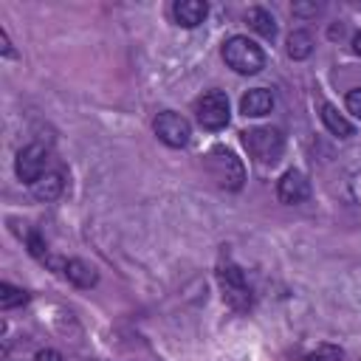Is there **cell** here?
Listing matches in <instances>:
<instances>
[{"instance_id": "5b68a950", "label": "cell", "mask_w": 361, "mask_h": 361, "mask_svg": "<svg viewBox=\"0 0 361 361\" xmlns=\"http://www.w3.org/2000/svg\"><path fill=\"white\" fill-rule=\"evenodd\" d=\"M195 113H197V121L203 130H223L228 124V96L223 90H206L197 104H195Z\"/></svg>"}, {"instance_id": "5bb4252c", "label": "cell", "mask_w": 361, "mask_h": 361, "mask_svg": "<svg viewBox=\"0 0 361 361\" xmlns=\"http://www.w3.org/2000/svg\"><path fill=\"white\" fill-rule=\"evenodd\" d=\"M65 276L76 285V288H93L96 285V271L85 262V259H68L65 262Z\"/></svg>"}, {"instance_id": "30bf717a", "label": "cell", "mask_w": 361, "mask_h": 361, "mask_svg": "<svg viewBox=\"0 0 361 361\" xmlns=\"http://www.w3.org/2000/svg\"><path fill=\"white\" fill-rule=\"evenodd\" d=\"M172 14H175L178 25H183V28H195V25H200V23L206 20L209 6H206L203 0H178V3L172 6Z\"/></svg>"}, {"instance_id": "ac0fdd59", "label": "cell", "mask_w": 361, "mask_h": 361, "mask_svg": "<svg viewBox=\"0 0 361 361\" xmlns=\"http://www.w3.org/2000/svg\"><path fill=\"white\" fill-rule=\"evenodd\" d=\"M344 104H347V110H350L355 118H361V87H353V90L347 93Z\"/></svg>"}, {"instance_id": "7a4b0ae2", "label": "cell", "mask_w": 361, "mask_h": 361, "mask_svg": "<svg viewBox=\"0 0 361 361\" xmlns=\"http://www.w3.org/2000/svg\"><path fill=\"white\" fill-rule=\"evenodd\" d=\"M206 166H209V175L217 180V186H223L228 192L243 189L245 166L228 147H212L209 155H206Z\"/></svg>"}, {"instance_id": "9a60e30c", "label": "cell", "mask_w": 361, "mask_h": 361, "mask_svg": "<svg viewBox=\"0 0 361 361\" xmlns=\"http://www.w3.org/2000/svg\"><path fill=\"white\" fill-rule=\"evenodd\" d=\"M310 54H313V37H310V31H305V28L290 31V37H288V56L290 59H307Z\"/></svg>"}, {"instance_id": "e0dca14e", "label": "cell", "mask_w": 361, "mask_h": 361, "mask_svg": "<svg viewBox=\"0 0 361 361\" xmlns=\"http://www.w3.org/2000/svg\"><path fill=\"white\" fill-rule=\"evenodd\" d=\"M25 240H28V251H31L37 259H42V262H45V259H48V245H45V240L39 237V231H28V237H25Z\"/></svg>"}, {"instance_id": "2e32d148", "label": "cell", "mask_w": 361, "mask_h": 361, "mask_svg": "<svg viewBox=\"0 0 361 361\" xmlns=\"http://www.w3.org/2000/svg\"><path fill=\"white\" fill-rule=\"evenodd\" d=\"M28 302V293L23 288H14L11 282H0V307L3 310H11V307H20Z\"/></svg>"}, {"instance_id": "9c48e42d", "label": "cell", "mask_w": 361, "mask_h": 361, "mask_svg": "<svg viewBox=\"0 0 361 361\" xmlns=\"http://www.w3.org/2000/svg\"><path fill=\"white\" fill-rule=\"evenodd\" d=\"M274 110V93L268 87H254L240 99V113L245 118H259Z\"/></svg>"}, {"instance_id": "8992f818", "label": "cell", "mask_w": 361, "mask_h": 361, "mask_svg": "<svg viewBox=\"0 0 361 361\" xmlns=\"http://www.w3.org/2000/svg\"><path fill=\"white\" fill-rule=\"evenodd\" d=\"M48 158H51V152H48V147H42V144H28V147H23V149L17 152V158H14V172H17V178L31 186L34 180H39V178L48 172Z\"/></svg>"}, {"instance_id": "4fadbf2b", "label": "cell", "mask_w": 361, "mask_h": 361, "mask_svg": "<svg viewBox=\"0 0 361 361\" xmlns=\"http://www.w3.org/2000/svg\"><path fill=\"white\" fill-rule=\"evenodd\" d=\"M319 116H322L324 127H327L333 135H338V138H350V135H355V127H353V124H350V121H347L330 102L322 104V113H319Z\"/></svg>"}, {"instance_id": "6da1fadb", "label": "cell", "mask_w": 361, "mask_h": 361, "mask_svg": "<svg viewBox=\"0 0 361 361\" xmlns=\"http://www.w3.org/2000/svg\"><path fill=\"white\" fill-rule=\"evenodd\" d=\"M223 59L234 73H243V76L259 73L265 68V51L243 34H234L223 42Z\"/></svg>"}, {"instance_id": "52a82bcc", "label": "cell", "mask_w": 361, "mask_h": 361, "mask_svg": "<svg viewBox=\"0 0 361 361\" xmlns=\"http://www.w3.org/2000/svg\"><path fill=\"white\" fill-rule=\"evenodd\" d=\"M152 130H155V135H158L166 147H175V149L186 147L189 138H192V127H189V121H186L183 116L172 113V110L158 113L155 121H152Z\"/></svg>"}, {"instance_id": "44dd1931", "label": "cell", "mask_w": 361, "mask_h": 361, "mask_svg": "<svg viewBox=\"0 0 361 361\" xmlns=\"http://www.w3.org/2000/svg\"><path fill=\"white\" fill-rule=\"evenodd\" d=\"M0 42H3V56H17L11 42H8V37H6V31H0Z\"/></svg>"}, {"instance_id": "ffe728a7", "label": "cell", "mask_w": 361, "mask_h": 361, "mask_svg": "<svg viewBox=\"0 0 361 361\" xmlns=\"http://www.w3.org/2000/svg\"><path fill=\"white\" fill-rule=\"evenodd\" d=\"M316 11H319V6H316V3H310V6H302V3H299V6H293V14H316Z\"/></svg>"}, {"instance_id": "277c9868", "label": "cell", "mask_w": 361, "mask_h": 361, "mask_svg": "<svg viewBox=\"0 0 361 361\" xmlns=\"http://www.w3.org/2000/svg\"><path fill=\"white\" fill-rule=\"evenodd\" d=\"M217 282H220L223 299H226L234 310H248V307H251V288H248V282H245V274H243L234 262L220 265Z\"/></svg>"}, {"instance_id": "d6986e66", "label": "cell", "mask_w": 361, "mask_h": 361, "mask_svg": "<svg viewBox=\"0 0 361 361\" xmlns=\"http://www.w3.org/2000/svg\"><path fill=\"white\" fill-rule=\"evenodd\" d=\"M34 361H62V355H59L56 350H39V353L34 355Z\"/></svg>"}, {"instance_id": "7402d4cb", "label": "cell", "mask_w": 361, "mask_h": 361, "mask_svg": "<svg viewBox=\"0 0 361 361\" xmlns=\"http://www.w3.org/2000/svg\"><path fill=\"white\" fill-rule=\"evenodd\" d=\"M353 51L361 56V31H355V34H353Z\"/></svg>"}, {"instance_id": "3957f363", "label": "cell", "mask_w": 361, "mask_h": 361, "mask_svg": "<svg viewBox=\"0 0 361 361\" xmlns=\"http://www.w3.org/2000/svg\"><path fill=\"white\" fill-rule=\"evenodd\" d=\"M243 135V147L248 149V155L259 164H276L282 158L285 149V138L276 127H251Z\"/></svg>"}, {"instance_id": "7c38bea8", "label": "cell", "mask_w": 361, "mask_h": 361, "mask_svg": "<svg viewBox=\"0 0 361 361\" xmlns=\"http://www.w3.org/2000/svg\"><path fill=\"white\" fill-rule=\"evenodd\" d=\"M245 20H248V25H251L259 37H265V39H274V37H276V20H274V14H271L268 8L251 6V8L245 11Z\"/></svg>"}, {"instance_id": "ba28073f", "label": "cell", "mask_w": 361, "mask_h": 361, "mask_svg": "<svg viewBox=\"0 0 361 361\" xmlns=\"http://www.w3.org/2000/svg\"><path fill=\"white\" fill-rule=\"evenodd\" d=\"M276 197H279V203H288V206L302 203L310 197V180L299 169H288L276 183Z\"/></svg>"}, {"instance_id": "8fae6325", "label": "cell", "mask_w": 361, "mask_h": 361, "mask_svg": "<svg viewBox=\"0 0 361 361\" xmlns=\"http://www.w3.org/2000/svg\"><path fill=\"white\" fill-rule=\"evenodd\" d=\"M62 186H65V180H62L59 172H45L39 180L31 183V195L37 200H42V203H51V200H56L62 195Z\"/></svg>"}]
</instances>
